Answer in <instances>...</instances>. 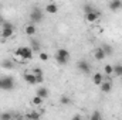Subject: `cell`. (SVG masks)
Returning <instances> with one entry per match:
<instances>
[{"mask_svg": "<svg viewBox=\"0 0 122 120\" xmlns=\"http://www.w3.org/2000/svg\"><path fill=\"white\" fill-rule=\"evenodd\" d=\"M56 61L60 64V65H65L68 60H70V52L65 50V48H60V50H57V52H56Z\"/></svg>", "mask_w": 122, "mask_h": 120, "instance_id": "1", "label": "cell"}, {"mask_svg": "<svg viewBox=\"0 0 122 120\" xmlns=\"http://www.w3.org/2000/svg\"><path fill=\"white\" fill-rule=\"evenodd\" d=\"M16 55L23 60H31L33 58V50L30 47H20L16 50Z\"/></svg>", "mask_w": 122, "mask_h": 120, "instance_id": "2", "label": "cell"}, {"mask_svg": "<svg viewBox=\"0 0 122 120\" xmlns=\"http://www.w3.org/2000/svg\"><path fill=\"white\" fill-rule=\"evenodd\" d=\"M14 34V26L11 23H3V27H1V38H10L13 37Z\"/></svg>", "mask_w": 122, "mask_h": 120, "instance_id": "3", "label": "cell"}, {"mask_svg": "<svg viewBox=\"0 0 122 120\" xmlns=\"http://www.w3.org/2000/svg\"><path fill=\"white\" fill-rule=\"evenodd\" d=\"M77 68H78V71H80L81 74H90V72H91V65H90L88 61H85V60H80L78 61Z\"/></svg>", "mask_w": 122, "mask_h": 120, "instance_id": "4", "label": "cell"}, {"mask_svg": "<svg viewBox=\"0 0 122 120\" xmlns=\"http://www.w3.org/2000/svg\"><path fill=\"white\" fill-rule=\"evenodd\" d=\"M14 88V79L11 76H4L1 78V89L4 90H11Z\"/></svg>", "mask_w": 122, "mask_h": 120, "instance_id": "5", "label": "cell"}, {"mask_svg": "<svg viewBox=\"0 0 122 120\" xmlns=\"http://www.w3.org/2000/svg\"><path fill=\"white\" fill-rule=\"evenodd\" d=\"M30 18H31L33 23H40L43 20V11L40 9H34L30 13Z\"/></svg>", "mask_w": 122, "mask_h": 120, "instance_id": "6", "label": "cell"}, {"mask_svg": "<svg viewBox=\"0 0 122 120\" xmlns=\"http://www.w3.org/2000/svg\"><path fill=\"white\" fill-rule=\"evenodd\" d=\"M99 11L97 10V11H94V13H90V14H85V20L88 21V23H95L98 18H99Z\"/></svg>", "mask_w": 122, "mask_h": 120, "instance_id": "7", "label": "cell"}, {"mask_svg": "<svg viewBox=\"0 0 122 120\" xmlns=\"http://www.w3.org/2000/svg\"><path fill=\"white\" fill-rule=\"evenodd\" d=\"M94 57H95V60L97 61H102L107 55H105V52H104V50L99 47V48H97L95 51H94Z\"/></svg>", "mask_w": 122, "mask_h": 120, "instance_id": "8", "label": "cell"}, {"mask_svg": "<svg viewBox=\"0 0 122 120\" xmlns=\"http://www.w3.org/2000/svg\"><path fill=\"white\" fill-rule=\"evenodd\" d=\"M121 7H122L121 0H112V1H109V9H111L112 11H117V10H119Z\"/></svg>", "mask_w": 122, "mask_h": 120, "instance_id": "9", "label": "cell"}, {"mask_svg": "<svg viewBox=\"0 0 122 120\" xmlns=\"http://www.w3.org/2000/svg\"><path fill=\"white\" fill-rule=\"evenodd\" d=\"M104 81H105V78H104V75H102V74H99V72H97V74L92 76V82H94L95 85H101Z\"/></svg>", "mask_w": 122, "mask_h": 120, "instance_id": "10", "label": "cell"}, {"mask_svg": "<svg viewBox=\"0 0 122 120\" xmlns=\"http://www.w3.org/2000/svg\"><path fill=\"white\" fill-rule=\"evenodd\" d=\"M99 86H101V90H102L104 93H108V92H111V89H112L111 82H109V81H107V79H105V81H104Z\"/></svg>", "mask_w": 122, "mask_h": 120, "instance_id": "11", "label": "cell"}, {"mask_svg": "<svg viewBox=\"0 0 122 120\" xmlns=\"http://www.w3.org/2000/svg\"><path fill=\"white\" fill-rule=\"evenodd\" d=\"M26 117H27L29 120H40L41 113H38L37 110H31V112H29V113L26 115Z\"/></svg>", "mask_w": 122, "mask_h": 120, "instance_id": "12", "label": "cell"}, {"mask_svg": "<svg viewBox=\"0 0 122 120\" xmlns=\"http://www.w3.org/2000/svg\"><path fill=\"white\" fill-rule=\"evenodd\" d=\"M24 81L27 82V83H30V85H36L37 83V81H36V76L30 74V72H26L24 74Z\"/></svg>", "mask_w": 122, "mask_h": 120, "instance_id": "13", "label": "cell"}, {"mask_svg": "<svg viewBox=\"0 0 122 120\" xmlns=\"http://www.w3.org/2000/svg\"><path fill=\"white\" fill-rule=\"evenodd\" d=\"M46 11H48V13L54 14V13H57V11H58V6H57L56 3H48V4L46 6Z\"/></svg>", "mask_w": 122, "mask_h": 120, "instance_id": "14", "label": "cell"}, {"mask_svg": "<svg viewBox=\"0 0 122 120\" xmlns=\"http://www.w3.org/2000/svg\"><path fill=\"white\" fill-rule=\"evenodd\" d=\"M31 50H33V52L36 51V52H38L40 54V50H41V45H40V41H37V40H33L31 41Z\"/></svg>", "mask_w": 122, "mask_h": 120, "instance_id": "15", "label": "cell"}, {"mask_svg": "<svg viewBox=\"0 0 122 120\" xmlns=\"http://www.w3.org/2000/svg\"><path fill=\"white\" fill-rule=\"evenodd\" d=\"M36 95H37L38 97H41V99H46V97L48 96V90L46 89V88H38Z\"/></svg>", "mask_w": 122, "mask_h": 120, "instance_id": "16", "label": "cell"}, {"mask_svg": "<svg viewBox=\"0 0 122 120\" xmlns=\"http://www.w3.org/2000/svg\"><path fill=\"white\" fill-rule=\"evenodd\" d=\"M24 31H26V34H27V35H33V34H36L37 28H36V26H34V24H29V26H26Z\"/></svg>", "mask_w": 122, "mask_h": 120, "instance_id": "17", "label": "cell"}, {"mask_svg": "<svg viewBox=\"0 0 122 120\" xmlns=\"http://www.w3.org/2000/svg\"><path fill=\"white\" fill-rule=\"evenodd\" d=\"M84 13L85 14H90V13H94V11H97V9L92 6V4H90V3H87V4H84Z\"/></svg>", "mask_w": 122, "mask_h": 120, "instance_id": "18", "label": "cell"}, {"mask_svg": "<svg viewBox=\"0 0 122 120\" xmlns=\"http://www.w3.org/2000/svg\"><path fill=\"white\" fill-rule=\"evenodd\" d=\"M101 48L104 50V52H105V55H107V57H108V55H112V52H114V48H112L111 45H108V44H104Z\"/></svg>", "mask_w": 122, "mask_h": 120, "instance_id": "19", "label": "cell"}, {"mask_svg": "<svg viewBox=\"0 0 122 120\" xmlns=\"http://www.w3.org/2000/svg\"><path fill=\"white\" fill-rule=\"evenodd\" d=\"M1 66L6 68V69H11V68H14V62L10 61V60H4L1 62Z\"/></svg>", "mask_w": 122, "mask_h": 120, "instance_id": "20", "label": "cell"}, {"mask_svg": "<svg viewBox=\"0 0 122 120\" xmlns=\"http://www.w3.org/2000/svg\"><path fill=\"white\" fill-rule=\"evenodd\" d=\"M114 74H115L117 76H122V65L121 64H117V65L114 66Z\"/></svg>", "mask_w": 122, "mask_h": 120, "instance_id": "21", "label": "cell"}, {"mask_svg": "<svg viewBox=\"0 0 122 120\" xmlns=\"http://www.w3.org/2000/svg\"><path fill=\"white\" fill-rule=\"evenodd\" d=\"M13 115L11 113H9V112H6V113H1L0 115V120H13Z\"/></svg>", "mask_w": 122, "mask_h": 120, "instance_id": "22", "label": "cell"}, {"mask_svg": "<svg viewBox=\"0 0 122 120\" xmlns=\"http://www.w3.org/2000/svg\"><path fill=\"white\" fill-rule=\"evenodd\" d=\"M104 72H105L107 75H111V74H114V66H112V65H109V64H107V65L104 66Z\"/></svg>", "mask_w": 122, "mask_h": 120, "instance_id": "23", "label": "cell"}, {"mask_svg": "<svg viewBox=\"0 0 122 120\" xmlns=\"http://www.w3.org/2000/svg\"><path fill=\"white\" fill-rule=\"evenodd\" d=\"M31 103H33L34 106H40V105L43 103V99H41V97H38V96L36 95V96L33 97V100H31Z\"/></svg>", "mask_w": 122, "mask_h": 120, "instance_id": "24", "label": "cell"}, {"mask_svg": "<svg viewBox=\"0 0 122 120\" xmlns=\"http://www.w3.org/2000/svg\"><path fill=\"white\" fill-rule=\"evenodd\" d=\"M90 120H102V117H101V113L95 110V112H94V113L91 115V117H90Z\"/></svg>", "mask_w": 122, "mask_h": 120, "instance_id": "25", "label": "cell"}, {"mask_svg": "<svg viewBox=\"0 0 122 120\" xmlns=\"http://www.w3.org/2000/svg\"><path fill=\"white\" fill-rule=\"evenodd\" d=\"M60 102H61V105H70V103H71V99H70L68 96H61Z\"/></svg>", "mask_w": 122, "mask_h": 120, "instance_id": "26", "label": "cell"}, {"mask_svg": "<svg viewBox=\"0 0 122 120\" xmlns=\"http://www.w3.org/2000/svg\"><path fill=\"white\" fill-rule=\"evenodd\" d=\"M34 76H43V71L40 69V68H34L33 69V72H31Z\"/></svg>", "mask_w": 122, "mask_h": 120, "instance_id": "27", "label": "cell"}, {"mask_svg": "<svg viewBox=\"0 0 122 120\" xmlns=\"http://www.w3.org/2000/svg\"><path fill=\"white\" fill-rule=\"evenodd\" d=\"M38 58H40L41 61H47L48 60V54H46V52H40V54H38Z\"/></svg>", "mask_w": 122, "mask_h": 120, "instance_id": "28", "label": "cell"}, {"mask_svg": "<svg viewBox=\"0 0 122 120\" xmlns=\"http://www.w3.org/2000/svg\"><path fill=\"white\" fill-rule=\"evenodd\" d=\"M36 81H37V83H41L44 81V78L43 76H36Z\"/></svg>", "mask_w": 122, "mask_h": 120, "instance_id": "29", "label": "cell"}, {"mask_svg": "<svg viewBox=\"0 0 122 120\" xmlns=\"http://www.w3.org/2000/svg\"><path fill=\"white\" fill-rule=\"evenodd\" d=\"M72 120H84V119H82L81 116H74V119H72Z\"/></svg>", "mask_w": 122, "mask_h": 120, "instance_id": "30", "label": "cell"}, {"mask_svg": "<svg viewBox=\"0 0 122 120\" xmlns=\"http://www.w3.org/2000/svg\"><path fill=\"white\" fill-rule=\"evenodd\" d=\"M13 120H24V119H21V117H14Z\"/></svg>", "mask_w": 122, "mask_h": 120, "instance_id": "31", "label": "cell"}, {"mask_svg": "<svg viewBox=\"0 0 122 120\" xmlns=\"http://www.w3.org/2000/svg\"><path fill=\"white\" fill-rule=\"evenodd\" d=\"M0 89H1V78H0Z\"/></svg>", "mask_w": 122, "mask_h": 120, "instance_id": "32", "label": "cell"}]
</instances>
